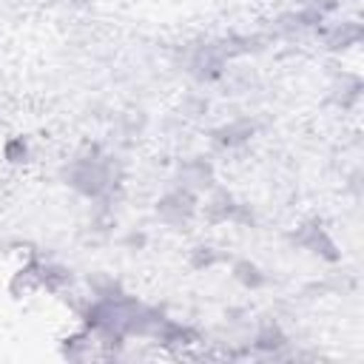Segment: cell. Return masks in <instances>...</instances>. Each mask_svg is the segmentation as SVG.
Instances as JSON below:
<instances>
[{
    "mask_svg": "<svg viewBox=\"0 0 364 364\" xmlns=\"http://www.w3.org/2000/svg\"><path fill=\"white\" fill-rule=\"evenodd\" d=\"M236 279H239V282H245L247 287H259V284L264 282V276H262V270H259L256 264H247V262L236 267Z\"/></svg>",
    "mask_w": 364,
    "mask_h": 364,
    "instance_id": "8992f818",
    "label": "cell"
},
{
    "mask_svg": "<svg viewBox=\"0 0 364 364\" xmlns=\"http://www.w3.org/2000/svg\"><path fill=\"white\" fill-rule=\"evenodd\" d=\"M296 242H299L301 247H307L310 253H321L324 259H336V245H333V239H330L318 225H304V228L299 230Z\"/></svg>",
    "mask_w": 364,
    "mask_h": 364,
    "instance_id": "277c9868",
    "label": "cell"
},
{
    "mask_svg": "<svg viewBox=\"0 0 364 364\" xmlns=\"http://www.w3.org/2000/svg\"><path fill=\"white\" fill-rule=\"evenodd\" d=\"M250 134H253V125L247 119H239V122H230V125L219 128L216 131V142H222V145H242V142L250 139Z\"/></svg>",
    "mask_w": 364,
    "mask_h": 364,
    "instance_id": "5b68a950",
    "label": "cell"
},
{
    "mask_svg": "<svg viewBox=\"0 0 364 364\" xmlns=\"http://www.w3.org/2000/svg\"><path fill=\"white\" fill-rule=\"evenodd\" d=\"M111 165L105 159H74L65 168V179L85 196H100L111 188Z\"/></svg>",
    "mask_w": 364,
    "mask_h": 364,
    "instance_id": "6da1fadb",
    "label": "cell"
},
{
    "mask_svg": "<svg viewBox=\"0 0 364 364\" xmlns=\"http://www.w3.org/2000/svg\"><path fill=\"white\" fill-rule=\"evenodd\" d=\"M179 179H182V188L188 191H202V188H210L213 182V171L205 159H188L179 165Z\"/></svg>",
    "mask_w": 364,
    "mask_h": 364,
    "instance_id": "3957f363",
    "label": "cell"
},
{
    "mask_svg": "<svg viewBox=\"0 0 364 364\" xmlns=\"http://www.w3.org/2000/svg\"><path fill=\"white\" fill-rule=\"evenodd\" d=\"M193 213H196V199H193V191H188V188L168 191V193L156 202V216H159L165 225H171V228L188 225Z\"/></svg>",
    "mask_w": 364,
    "mask_h": 364,
    "instance_id": "7a4b0ae2",
    "label": "cell"
}]
</instances>
